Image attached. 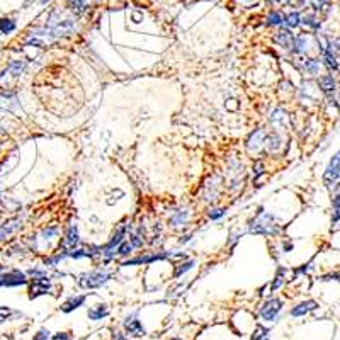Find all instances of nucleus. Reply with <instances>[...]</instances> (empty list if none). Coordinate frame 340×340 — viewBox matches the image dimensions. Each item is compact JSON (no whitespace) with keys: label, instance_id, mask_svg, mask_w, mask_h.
I'll return each mask as SVG.
<instances>
[{"label":"nucleus","instance_id":"1","mask_svg":"<svg viewBox=\"0 0 340 340\" xmlns=\"http://www.w3.org/2000/svg\"><path fill=\"white\" fill-rule=\"evenodd\" d=\"M279 225H277L276 218L271 213L260 211L257 216L250 221L249 231L250 233H260V235H276L279 233Z\"/></svg>","mask_w":340,"mask_h":340},{"label":"nucleus","instance_id":"2","mask_svg":"<svg viewBox=\"0 0 340 340\" xmlns=\"http://www.w3.org/2000/svg\"><path fill=\"white\" fill-rule=\"evenodd\" d=\"M109 274L102 271H92L85 272V274L79 276V286L84 289H95V287H101L102 284H106L109 281Z\"/></svg>","mask_w":340,"mask_h":340},{"label":"nucleus","instance_id":"3","mask_svg":"<svg viewBox=\"0 0 340 340\" xmlns=\"http://www.w3.org/2000/svg\"><path fill=\"white\" fill-rule=\"evenodd\" d=\"M26 283H28V277L19 269H12V271L5 272L2 265H0V287L2 286L17 287V286H24Z\"/></svg>","mask_w":340,"mask_h":340},{"label":"nucleus","instance_id":"4","mask_svg":"<svg viewBox=\"0 0 340 340\" xmlns=\"http://www.w3.org/2000/svg\"><path fill=\"white\" fill-rule=\"evenodd\" d=\"M323 180L330 189H334L340 184V151L335 153V157L330 160V164H328L323 173Z\"/></svg>","mask_w":340,"mask_h":340},{"label":"nucleus","instance_id":"5","mask_svg":"<svg viewBox=\"0 0 340 340\" xmlns=\"http://www.w3.org/2000/svg\"><path fill=\"white\" fill-rule=\"evenodd\" d=\"M283 306H284V303L281 301V299H269V301H265L264 305L260 306L262 320L274 321L277 318V315L281 313V310H283Z\"/></svg>","mask_w":340,"mask_h":340},{"label":"nucleus","instance_id":"6","mask_svg":"<svg viewBox=\"0 0 340 340\" xmlns=\"http://www.w3.org/2000/svg\"><path fill=\"white\" fill-rule=\"evenodd\" d=\"M51 289V279L46 276L43 277H34V281L29 286V298H38L43 294H48V291Z\"/></svg>","mask_w":340,"mask_h":340},{"label":"nucleus","instance_id":"7","mask_svg":"<svg viewBox=\"0 0 340 340\" xmlns=\"http://www.w3.org/2000/svg\"><path fill=\"white\" fill-rule=\"evenodd\" d=\"M21 227H22V220L19 216H14V218L5 220L2 225H0V242L10 238L14 233H17V231L21 230Z\"/></svg>","mask_w":340,"mask_h":340},{"label":"nucleus","instance_id":"8","mask_svg":"<svg viewBox=\"0 0 340 340\" xmlns=\"http://www.w3.org/2000/svg\"><path fill=\"white\" fill-rule=\"evenodd\" d=\"M124 233H126V228H124V227L119 228V230H117V233L113 236V240L107 243L104 249H101V254L104 255L106 258H113L114 255H116V250H117V247H119V243L123 242Z\"/></svg>","mask_w":340,"mask_h":340},{"label":"nucleus","instance_id":"9","mask_svg":"<svg viewBox=\"0 0 340 340\" xmlns=\"http://www.w3.org/2000/svg\"><path fill=\"white\" fill-rule=\"evenodd\" d=\"M19 107V99H17V94L12 90L9 92H2L0 94V109L2 111H14Z\"/></svg>","mask_w":340,"mask_h":340},{"label":"nucleus","instance_id":"10","mask_svg":"<svg viewBox=\"0 0 340 340\" xmlns=\"http://www.w3.org/2000/svg\"><path fill=\"white\" fill-rule=\"evenodd\" d=\"M80 238H79V228L77 225H70V228L66 230L65 240H63V249H75L79 245Z\"/></svg>","mask_w":340,"mask_h":340},{"label":"nucleus","instance_id":"11","mask_svg":"<svg viewBox=\"0 0 340 340\" xmlns=\"http://www.w3.org/2000/svg\"><path fill=\"white\" fill-rule=\"evenodd\" d=\"M124 328H126L128 334L136 335V337H142V335L146 334L143 323L138 318H135V316H131V318H128L126 321H124Z\"/></svg>","mask_w":340,"mask_h":340},{"label":"nucleus","instance_id":"12","mask_svg":"<svg viewBox=\"0 0 340 340\" xmlns=\"http://www.w3.org/2000/svg\"><path fill=\"white\" fill-rule=\"evenodd\" d=\"M262 145H265V133H264V129H257V131H254L252 135H250L247 146H249L250 151H257Z\"/></svg>","mask_w":340,"mask_h":340},{"label":"nucleus","instance_id":"13","mask_svg":"<svg viewBox=\"0 0 340 340\" xmlns=\"http://www.w3.org/2000/svg\"><path fill=\"white\" fill-rule=\"evenodd\" d=\"M170 254H153V255H148V257H138V258H131V260L124 262L123 265H138V264H150V262H155V260H164L167 258Z\"/></svg>","mask_w":340,"mask_h":340},{"label":"nucleus","instance_id":"14","mask_svg":"<svg viewBox=\"0 0 340 340\" xmlns=\"http://www.w3.org/2000/svg\"><path fill=\"white\" fill-rule=\"evenodd\" d=\"M315 308H316V301L310 299V301H303V303H299L298 306H294V308L291 310V315L293 316H305L306 313L313 312Z\"/></svg>","mask_w":340,"mask_h":340},{"label":"nucleus","instance_id":"15","mask_svg":"<svg viewBox=\"0 0 340 340\" xmlns=\"http://www.w3.org/2000/svg\"><path fill=\"white\" fill-rule=\"evenodd\" d=\"M85 303V296H72L68 299V301H65L63 303V306H61V312L63 313H70V312H73V310H77V308H80Z\"/></svg>","mask_w":340,"mask_h":340},{"label":"nucleus","instance_id":"16","mask_svg":"<svg viewBox=\"0 0 340 340\" xmlns=\"http://www.w3.org/2000/svg\"><path fill=\"white\" fill-rule=\"evenodd\" d=\"M189 211L187 209H180V211H175L173 213V216L170 218V225H172L173 228H179L182 227V225L187 223V220H189Z\"/></svg>","mask_w":340,"mask_h":340},{"label":"nucleus","instance_id":"17","mask_svg":"<svg viewBox=\"0 0 340 340\" xmlns=\"http://www.w3.org/2000/svg\"><path fill=\"white\" fill-rule=\"evenodd\" d=\"M107 315H109V308H107L106 305H97V306H94V308L88 310V318L94 321L106 318Z\"/></svg>","mask_w":340,"mask_h":340},{"label":"nucleus","instance_id":"18","mask_svg":"<svg viewBox=\"0 0 340 340\" xmlns=\"http://www.w3.org/2000/svg\"><path fill=\"white\" fill-rule=\"evenodd\" d=\"M17 29V24L10 17H0V34H12Z\"/></svg>","mask_w":340,"mask_h":340},{"label":"nucleus","instance_id":"19","mask_svg":"<svg viewBox=\"0 0 340 340\" xmlns=\"http://www.w3.org/2000/svg\"><path fill=\"white\" fill-rule=\"evenodd\" d=\"M293 41H294V36L291 34L289 31H286V29H284V31H279L276 34V43H279L283 48H291L293 46Z\"/></svg>","mask_w":340,"mask_h":340},{"label":"nucleus","instance_id":"20","mask_svg":"<svg viewBox=\"0 0 340 340\" xmlns=\"http://www.w3.org/2000/svg\"><path fill=\"white\" fill-rule=\"evenodd\" d=\"M318 85H320V88L325 92V94H330V92H334L335 90V79H334V75H323L318 80Z\"/></svg>","mask_w":340,"mask_h":340},{"label":"nucleus","instance_id":"21","mask_svg":"<svg viewBox=\"0 0 340 340\" xmlns=\"http://www.w3.org/2000/svg\"><path fill=\"white\" fill-rule=\"evenodd\" d=\"M24 70H26V61L24 60H14L12 63L7 66V70L3 73H10V75H14V77H19Z\"/></svg>","mask_w":340,"mask_h":340},{"label":"nucleus","instance_id":"22","mask_svg":"<svg viewBox=\"0 0 340 340\" xmlns=\"http://www.w3.org/2000/svg\"><path fill=\"white\" fill-rule=\"evenodd\" d=\"M321 55H323V63H325V66H327V68H330V70H339V63H337V60H335L334 53H332L330 50L321 51Z\"/></svg>","mask_w":340,"mask_h":340},{"label":"nucleus","instance_id":"23","mask_svg":"<svg viewBox=\"0 0 340 340\" xmlns=\"http://www.w3.org/2000/svg\"><path fill=\"white\" fill-rule=\"evenodd\" d=\"M68 5H70V9H72V12L82 14V12L87 10L88 2H87V0H68Z\"/></svg>","mask_w":340,"mask_h":340},{"label":"nucleus","instance_id":"24","mask_svg":"<svg viewBox=\"0 0 340 340\" xmlns=\"http://www.w3.org/2000/svg\"><path fill=\"white\" fill-rule=\"evenodd\" d=\"M265 143H267L269 150L271 151H277L279 150V145H281V138L277 133H272V135L265 136Z\"/></svg>","mask_w":340,"mask_h":340},{"label":"nucleus","instance_id":"25","mask_svg":"<svg viewBox=\"0 0 340 340\" xmlns=\"http://www.w3.org/2000/svg\"><path fill=\"white\" fill-rule=\"evenodd\" d=\"M220 179H213L211 180V184H208V191H206V199H208V201H214V199H216V196H218V192H216V189L218 187H220Z\"/></svg>","mask_w":340,"mask_h":340},{"label":"nucleus","instance_id":"26","mask_svg":"<svg viewBox=\"0 0 340 340\" xmlns=\"http://www.w3.org/2000/svg\"><path fill=\"white\" fill-rule=\"evenodd\" d=\"M267 24L269 26H283L284 24V16L279 10H272L267 16Z\"/></svg>","mask_w":340,"mask_h":340},{"label":"nucleus","instance_id":"27","mask_svg":"<svg viewBox=\"0 0 340 340\" xmlns=\"http://www.w3.org/2000/svg\"><path fill=\"white\" fill-rule=\"evenodd\" d=\"M299 19H301V17H299V14L298 12H293V14H289V16L284 17V24H286L289 29H294V28H298L299 22H301Z\"/></svg>","mask_w":340,"mask_h":340},{"label":"nucleus","instance_id":"28","mask_svg":"<svg viewBox=\"0 0 340 340\" xmlns=\"http://www.w3.org/2000/svg\"><path fill=\"white\" fill-rule=\"evenodd\" d=\"M303 66H305V70H306L308 73H312V75H316V73H318V68H320V61L308 58V60H305V63H303Z\"/></svg>","mask_w":340,"mask_h":340},{"label":"nucleus","instance_id":"29","mask_svg":"<svg viewBox=\"0 0 340 340\" xmlns=\"http://www.w3.org/2000/svg\"><path fill=\"white\" fill-rule=\"evenodd\" d=\"M194 264H196L194 260H187L186 264H180L179 267L175 269V272H173V277H180L182 274H186L187 271H191V269L194 267Z\"/></svg>","mask_w":340,"mask_h":340},{"label":"nucleus","instance_id":"30","mask_svg":"<svg viewBox=\"0 0 340 340\" xmlns=\"http://www.w3.org/2000/svg\"><path fill=\"white\" fill-rule=\"evenodd\" d=\"M131 250H133V245L129 242H121L119 243V247H117V250H116V254H119V255H124V257H126V255H129L131 254Z\"/></svg>","mask_w":340,"mask_h":340},{"label":"nucleus","instance_id":"31","mask_svg":"<svg viewBox=\"0 0 340 340\" xmlns=\"http://www.w3.org/2000/svg\"><path fill=\"white\" fill-rule=\"evenodd\" d=\"M284 272H286V271H284V269H281V271H277V276H276V279H274V283H272V286H271V289L272 291H276L277 289V287H281V286H283V283H284Z\"/></svg>","mask_w":340,"mask_h":340},{"label":"nucleus","instance_id":"32","mask_svg":"<svg viewBox=\"0 0 340 340\" xmlns=\"http://www.w3.org/2000/svg\"><path fill=\"white\" fill-rule=\"evenodd\" d=\"M267 334H269L267 328H264V327H257V330H255V334H254L252 340H265V337H267Z\"/></svg>","mask_w":340,"mask_h":340},{"label":"nucleus","instance_id":"33","mask_svg":"<svg viewBox=\"0 0 340 340\" xmlns=\"http://www.w3.org/2000/svg\"><path fill=\"white\" fill-rule=\"evenodd\" d=\"M340 221V194L334 199V223Z\"/></svg>","mask_w":340,"mask_h":340},{"label":"nucleus","instance_id":"34","mask_svg":"<svg viewBox=\"0 0 340 340\" xmlns=\"http://www.w3.org/2000/svg\"><path fill=\"white\" fill-rule=\"evenodd\" d=\"M10 315H12V310L7 308V306H0V323H3V321L9 320Z\"/></svg>","mask_w":340,"mask_h":340},{"label":"nucleus","instance_id":"35","mask_svg":"<svg viewBox=\"0 0 340 340\" xmlns=\"http://www.w3.org/2000/svg\"><path fill=\"white\" fill-rule=\"evenodd\" d=\"M303 24H305V26H310V28H313V29H318V28H320V22H316V19H315L313 16L303 17Z\"/></svg>","mask_w":340,"mask_h":340},{"label":"nucleus","instance_id":"36","mask_svg":"<svg viewBox=\"0 0 340 340\" xmlns=\"http://www.w3.org/2000/svg\"><path fill=\"white\" fill-rule=\"evenodd\" d=\"M225 209H220V208H216V209H211V211H209L208 214H209V218H211V220H220L221 216H225Z\"/></svg>","mask_w":340,"mask_h":340},{"label":"nucleus","instance_id":"37","mask_svg":"<svg viewBox=\"0 0 340 340\" xmlns=\"http://www.w3.org/2000/svg\"><path fill=\"white\" fill-rule=\"evenodd\" d=\"M58 233V228L57 227H51V228H46V230L43 231V238L44 240H50L51 236H55Z\"/></svg>","mask_w":340,"mask_h":340},{"label":"nucleus","instance_id":"38","mask_svg":"<svg viewBox=\"0 0 340 340\" xmlns=\"http://www.w3.org/2000/svg\"><path fill=\"white\" fill-rule=\"evenodd\" d=\"M51 340H73V337L68 334V332H60V334L53 335V339Z\"/></svg>","mask_w":340,"mask_h":340},{"label":"nucleus","instance_id":"39","mask_svg":"<svg viewBox=\"0 0 340 340\" xmlns=\"http://www.w3.org/2000/svg\"><path fill=\"white\" fill-rule=\"evenodd\" d=\"M48 337H50V332L43 328V330H39L38 334L34 335V339H32V340H48Z\"/></svg>","mask_w":340,"mask_h":340},{"label":"nucleus","instance_id":"40","mask_svg":"<svg viewBox=\"0 0 340 340\" xmlns=\"http://www.w3.org/2000/svg\"><path fill=\"white\" fill-rule=\"evenodd\" d=\"M327 2H328V0H312V3H313V7H315V9H321V7H323Z\"/></svg>","mask_w":340,"mask_h":340},{"label":"nucleus","instance_id":"41","mask_svg":"<svg viewBox=\"0 0 340 340\" xmlns=\"http://www.w3.org/2000/svg\"><path fill=\"white\" fill-rule=\"evenodd\" d=\"M260 173H262V164H260V162H258V164L257 165H255V175H260Z\"/></svg>","mask_w":340,"mask_h":340},{"label":"nucleus","instance_id":"42","mask_svg":"<svg viewBox=\"0 0 340 340\" xmlns=\"http://www.w3.org/2000/svg\"><path fill=\"white\" fill-rule=\"evenodd\" d=\"M114 340H126V337H124L123 334H119V332H116V335H114Z\"/></svg>","mask_w":340,"mask_h":340},{"label":"nucleus","instance_id":"43","mask_svg":"<svg viewBox=\"0 0 340 340\" xmlns=\"http://www.w3.org/2000/svg\"><path fill=\"white\" fill-rule=\"evenodd\" d=\"M39 2H41V3H43V5H44V3H48V2H51V0H39Z\"/></svg>","mask_w":340,"mask_h":340},{"label":"nucleus","instance_id":"44","mask_svg":"<svg viewBox=\"0 0 340 340\" xmlns=\"http://www.w3.org/2000/svg\"><path fill=\"white\" fill-rule=\"evenodd\" d=\"M172 340H180V339H172Z\"/></svg>","mask_w":340,"mask_h":340}]
</instances>
